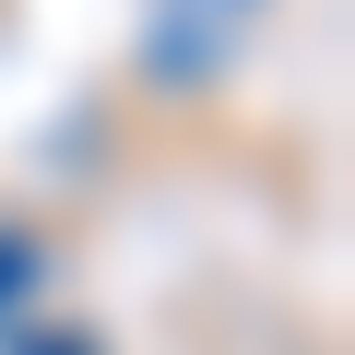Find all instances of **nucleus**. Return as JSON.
I'll use <instances>...</instances> for the list:
<instances>
[{"instance_id": "f257e3e1", "label": "nucleus", "mask_w": 355, "mask_h": 355, "mask_svg": "<svg viewBox=\"0 0 355 355\" xmlns=\"http://www.w3.org/2000/svg\"><path fill=\"white\" fill-rule=\"evenodd\" d=\"M12 296H36V237L0 225V308H12Z\"/></svg>"}, {"instance_id": "f03ea898", "label": "nucleus", "mask_w": 355, "mask_h": 355, "mask_svg": "<svg viewBox=\"0 0 355 355\" xmlns=\"http://www.w3.org/2000/svg\"><path fill=\"white\" fill-rule=\"evenodd\" d=\"M12 355H48V331H36V343H12Z\"/></svg>"}]
</instances>
